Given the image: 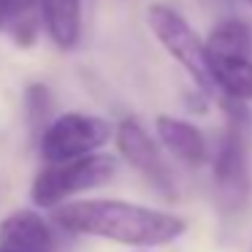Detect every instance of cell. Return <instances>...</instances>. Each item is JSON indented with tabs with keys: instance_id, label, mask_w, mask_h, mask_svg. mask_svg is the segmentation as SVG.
Returning <instances> with one entry per match:
<instances>
[{
	"instance_id": "1",
	"label": "cell",
	"mask_w": 252,
	"mask_h": 252,
	"mask_svg": "<svg viewBox=\"0 0 252 252\" xmlns=\"http://www.w3.org/2000/svg\"><path fill=\"white\" fill-rule=\"evenodd\" d=\"M65 230L79 236H98L120 244L160 247L185 233V220L160 209L125 201H76L55 212Z\"/></svg>"
},
{
	"instance_id": "2",
	"label": "cell",
	"mask_w": 252,
	"mask_h": 252,
	"mask_svg": "<svg viewBox=\"0 0 252 252\" xmlns=\"http://www.w3.org/2000/svg\"><path fill=\"white\" fill-rule=\"evenodd\" d=\"M206 46V68L212 87L225 100H252V30L241 19H222L214 25Z\"/></svg>"
},
{
	"instance_id": "3",
	"label": "cell",
	"mask_w": 252,
	"mask_h": 252,
	"mask_svg": "<svg viewBox=\"0 0 252 252\" xmlns=\"http://www.w3.org/2000/svg\"><path fill=\"white\" fill-rule=\"evenodd\" d=\"M114 171H117V160L98 152L60 160V163H49L35 176L30 195L38 206H57V203L68 201L71 195L106 185L114 176Z\"/></svg>"
},
{
	"instance_id": "4",
	"label": "cell",
	"mask_w": 252,
	"mask_h": 252,
	"mask_svg": "<svg viewBox=\"0 0 252 252\" xmlns=\"http://www.w3.org/2000/svg\"><path fill=\"white\" fill-rule=\"evenodd\" d=\"M230 103V122L220 136L214 152V182H217L220 203L225 212H236L250 195V160H247V138L241 125V111L236 100Z\"/></svg>"
},
{
	"instance_id": "5",
	"label": "cell",
	"mask_w": 252,
	"mask_h": 252,
	"mask_svg": "<svg viewBox=\"0 0 252 252\" xmlns=\"http://www.w3.org/2000/svg\"><path fill=\"white\" fill-rule=\"evenodd\" d=\"M147 22L152 28L155 38L165 46L171 57L185 68L192 76V82L201 87V93L212 95V79H209V68H206V46L198 38V33L187 25V19L179 11L168 6H152L147 11Z\"/></svg>"
},
{
	"instance_id": "6",
	"label": "cell",
	"mask_w": 252,
	"mask_h": 252,
	"mask_svg": "<svg viewBox=\"0 0 252 252\" xmlns=\"http://www.w3.org/2000/svg\"><path fill=\"white\" fill-rule=\"evenodd\" d=\"M111 138V125L100 117L68 111L41 130V155L46 163L82 158L100 149Z\"/></svg>"
},
{
	"instance_id": "7",
	"label": "cell",
	"mask_w": 252,
	"mask_h": 252,
	"mask_svg": "<svg viewBox=\"0 0 252 252\" xmlns=\"http://www.w3.org/2000/svg\"><path fill=\"white\" fill-rule=\"evenodd\" d=\"M117 147H120V155L147 179V185L155 192H160L165 198L176 195V182L168 163L163 160V155L149 138V133L136 120H122L117 125Z\"/></svg>"
},
{
	"instance_id": "8",
	"label": "cell",
	"mask_w": 252,
	"mask_h": 252,
	"mask_svg": "<svg viewBox=\"0 0 252 252\" xmlns=\"http://www.w3.org/2000/svg\"><path fill=\"white\" fill-rule=\"evenodd\" d=\"M155 130H158L163 147L168 149L176 160H182V163H187V165L206 163V158H209L206 138H203V133L198 130L192 122L163 114L155 122Z\"/></svg>"
},
{
	"instance_id": "9",
	"label": "cell",
	"mask_w": 252,
	"mask_h": 252,
	"mask_svg": "<svg viewBox=\"0 0 252 252\" xmlns=\"http://www.w3.org/2000/svg\"><path fill=\"white\" fill-rule=\"evenodd\" d=\"M0 244L17 247V250L28 252H52L55 250V239L41 214L30 212V209H19V212L8 214L0 222Z\"/></svg>"
},
{
	"instance_id": "10",
	"label": "cell",
	"mask_w": 252,
	"mask_h": 252,
	"mask_svg": "<svg viewBox=\"0 0 252 252\" xmlns=\"http://www.w3.org/2000/svg\"><path fill=\"white\" fill-rule=\"evenodd\" d=\"M41 22L60 49H73L82 35V0H38Z\"/></svg>"
},
{
	"instance_id": "11",
	"label": "cell",
	"mask_w": 252,
	"mask_h": 252,
	"mask_svg": "<svg viewBox=\"0 0 252 252\" xmlns=\"http://www.w3.org/2000/svg\"><path fill=\"white\" fill-rule=\"evenodd\" d=\"M38 0H0V28L11 35L14 44L30 46L38 35Z\"/></svg>"
},
{
	"instance_id": "12",
	"label": "cell",
	"mask_w": 252,
	"mask_h": 252,
	"mask_svg": "<svg viewBox=\"0 0 252 252\" xmlns=\"http://www.w3.org/2000/svg\"><path fill=\"white\" fill-rule=\"evenodd\" d=\"M25 109H28V120L33 130H44L46 120H49L52 111V98L49 90L44 84H30L28 93H25Z\"/></svg>"
},
{
	"instance_id": "13",
	"label": "cell",
	"mask_w": 252,
	"mask_h": 252,
	"mask_svg": "<svg viewBox=\"0 0 252 252\" xmlns=\"http://www.w3.org/2000/svg\"><path fill=\"white\" fill-rule=\"evenodd\" d=\"M0 252H28V250H17V247H6V244H0Z\"/></svg>"
},
{
	"instance_id": "14",
	"label": "cell",
	"mask_w": 252,
	"mask_h": 252,
	"mask_svg": "<svg viewBox=\"0 0 252 252\" xmlns=\"http://www.w3.org/2000/svg\"><path fill=\"white\" fill-rule=\"evenodd\" d=\"M250 3H252V0H250Z\"/></svg>"
}]
</instances>
